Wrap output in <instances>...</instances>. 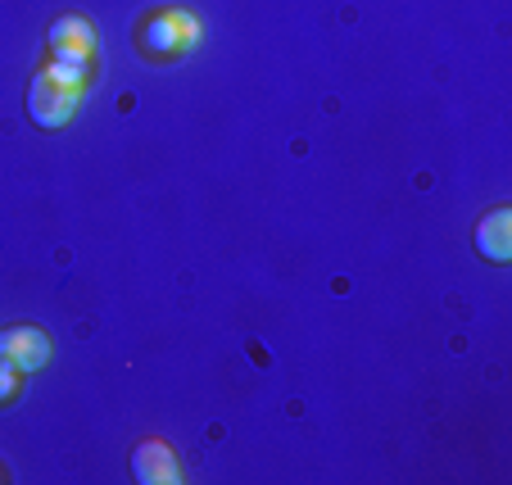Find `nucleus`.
I'll list each match as a JSON object with an SVG mask.
<instances>
[{
    "label": "nucleus",
    "instance_id": "1",
    "mask_svg": "<svg viewBox=\"0 0 512 485\" xmlns=\"http://www.w3.org/2000/svg\"><path fill=\"white\" fill-rule=\"evenodd\" d=\"M195 46H200V19L186 10H155L136 28V50L145 59H159V64L191 55Z\"/></svg>",
    "mask_w": 512,
    "mask_h": 485
},
{
    "label": "nucleus",
    "instance_id": "2",
    "mask_svg": "<svg viewBox=\"0 0 512 485\" xmlns=\"http://www.w3.org/2000/svg\"><path fill=\"white\" fill-rule=\"evenodd\" d=\"M82 96H87L82 87H68V82L50 78L46 68H41L37 78H32V87H28V118L37 127H46V132H55V127H68L73 118H78Z\"/></svg>",
    "mask_w": 512,
    "mask_h": 485
},
{
    "label": "nucleus",
    "instance_id": "3",
    "mask_svg": "<svg viewBox=\"0 0 512 485\" xmlns=\"http://www.w3.org/2000/svg\"><path fill=\"white\" fill-rule=\"evenodd\" d=\"M46 50L59 64H91V59H96V28H91V19H82V14L55 19L50 23Z\"/></svg>",
    "mask_w": 512,
    "mask_h": 485
},
{
    "label": "nucleus",
    "instance_id": "4",
    "mask_svg": "<svg viewBox=\"0 0 512 485\" xmlns=\"http://www.w3.org/2000/svg\"><path fill=\"white\" fill-rule=\"evenodd\" d=\"M0 359L28 377V372H37L50 363V336L41 327H28V322L5 327V336H0Z\"/></svg>",
    "mask_w": 512,
    "mask_h": 485
},
{
    "label": "nucleus",
    "instance_id": "5",
    "mask_svg": "<svg viewBox=\"0 0 512 485\" xmlns=\"http://www.w3.org/2000/svg\"><path fill=\"white\" fill-rule=\"evenodd\" d=\"M132 476L141 485H177L182 481V463H177V454L164 445V440L150 436L132 449Z\"/></svg>",
    "mask_w": 512,
    "mask_h": 485
},
{
    "label": "nucleus",
    "instance_id": "6",
    "mask_svg": "<svg viewBox=\"0 0 512 485\" xmlns=\"http://www.w3.org/2000/svg\"><path fill=\"white\" fill-rule=\"evenodd\" d=\"M476 250L490 263H512V209L499 204L476 223Z\"/></svg>",
    "mask_w": 512,
    "mask_h": 485
},
{
    "label": "nucleus",
    "instance_id": "7",
    "mask_svg": "<svg viewBox=\"0 0 512 485\" xmlns=\"http://www.w3.org/2000/svg\"><path fill=\"white\" fill-rule=\"evenodd\" d=\"M41 68H46L50 78H59V82H68V87H82V91H87V73H91V64H59V59H46Z\"/></svg>",
    "mask_w": 512,
    "mask_h": 485
},
{
    "label": "nucleus",
    "instance_id": "8",
    "mask_svg": "<svg viewBox=\"0 0 512 485\" xmlns=\"http://www.w3.org/2000/svg\"><path fill=\"white\" fill-rule=\"evenodd\" d=\"M19 390H23V372L0 359V404H14V399H19Z\"/></svg>",
    "mask_w": 512,
    "mask_h": 485
}]
</instances>
